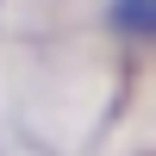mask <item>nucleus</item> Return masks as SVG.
I'll use <instances>...</instances> for the list:
<instances>
[{
    "label": "nucleus",
    "mask_w": 156,
    "mask_h": 156,
    "mask_svg": "<svg viewBox=\"0 0 156 156\" xmlns=\"http://www.w3.org/2000/svg\"><path fill=\"white\" fill-rule=\"evenodd\" d=\"M119 25L144 31V25H150V0H119Z\"/></svg>",
    "instance_id": "nucleus-1"
}]
</instances>
